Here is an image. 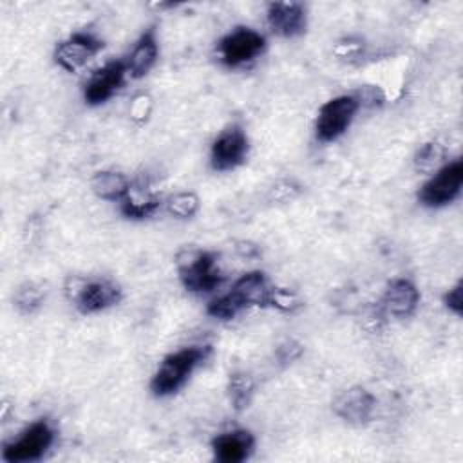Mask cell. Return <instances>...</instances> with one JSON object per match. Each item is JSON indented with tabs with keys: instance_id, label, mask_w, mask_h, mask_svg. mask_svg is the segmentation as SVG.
<instances>
[{
	"instance_id": "1",
	"label": "cell",
	"mask_w": 463,
	"mask_h": 463,
	"mask_svg": "<svg viewBox=\"0 0 463 463\" xmlns=\"http://www.w3.org/2000/svg\"><path fill=\"white\" fill-rule=\"evenodd\" d=\"M210 347L208 345H192L179 349L172 354H168L150 382V391L154 396H170L177 392L184 382L190 378L194 369L204 362L208 356Z\"/></svg>"
},
{
	"instance_id": "2",
	"label": "cell",
	"mask_w": 463,
	"mask_h": 463,
	"mask_svg": "<svg viewBox=\"0 0 463 463\" xmlns=\"http://www.w3.org/2000/svg\"><path fill=\"white\" fill-rule=\"evenodd\" d=\"M177 271L183 286L192 293H208L224 280L215 255L204 250L181 251L177 257Z\"/></svg>"
},
{
	"instance_id": "3",
	"label": "cell",
	"mask_w": 463,
	"mask_h": 463,
	"mask_svg": "<svg viewBox=\"0 0 463 463\" xmlns=\"http://www.w3.org/2000/svg\"><path fill=\"white\" fill-rule=\"evenodd\" d=\"M54 441V430L45 420L31 423L16 439L9 441L2 449V459L7 463L36 461L40 459Z\"/></svg>"
},
{
	"instance_id": "4",
	"label": "cell",
	"mask_w": 463,
	"mask_h": 463,
	"mask_svg": "<svg viewBox=\"0 0 463 463\" xmlns=\"http://www.w3.org/2000/svg\"><path fill=\"white\" fill-rule=\"evenodd\" d=\"M360 107V99L351 94L336 96L326 101L317 116L315 132L317 137L324 143L338 139L351 125L356 110Z\"/></svg>"
},
{
	"instance_id": "5",
	"label": "cell",
	"mask_w": 463,
	"mask_h": 463,
	"mask_svg": "<svg viewBox=\"0 0 463 463\" xmlns=\"http://www.w3.org/2000/svg\"><path fill=\"white\" fill-rule=\"evenodd\" d=\"M463 184V163L456 159L441 168L421 186L418 199L429 208H439L452 203Z\"/></svg>"
},
{
	"instance_id": "6",
	"label": "cell",
	"mask_w": 463,
	"mask_h": 463,
	"mask_svg": "<svg viewBox=\"0 0 463 463\" xmlns=\"http://www.w3.org/2000/svg\"><path fill=\"white\" fill-rule=\"evenodd\" d=\"M266 47L260 33L250 27H237L219 42V56L226 67H239L251 61Z\"/></svg>"
},
{
	"instance_id": "7",
	"label": "cell",
	"mask_w": 463,
	"mask_h": 463,
	"mask_svg": "<svg viewBox=\"0 0 463 463\" xmlns=\"http://www.w3.org/2000/svg\"><path fill=\"white\" fill-rule=\"evenodd\" d=\"M78 280V288L72 291V300L80 313H99L121 300V289L112 280Z\"/></svg>"
},
{
	"instance_id": "8",
	"label": "cell",
	"mask_w": 463,
	"mask_h": 463,
	"mask_svg": "<svg viewBox=\"0 0 463 463\" xmlns=\"http://www.w3.org/2000/svg\"><path fill=\"white\" fill-rule=\"evenodd\" d=\"M248 154V137L237 125L226 128L212 145L210 163L217 172H226L239 166Z\"/></svg>"
},
{
	"instance_id": "9",
	"label": "cell",
	"mask_w": 463,
	"mask_h": 463,
	"mask_svg": "<svg viewBox=\"0 0 463 463\" xmlns=\"http://www.w3.org/2000/svg\"><path fill=\"white\" fill-rule=\"evenodd\" d=\"M103 49V42L90 33H74L54 49V61L67 72H76Z\"/></svg>"
},
{
	"instance_id": "10",
	"label": "cell",
	"mask_w": 463,
	"mask_h": 463,
	"mask_svg": "<svg viewBox=\"0 0 463 463\" xmlns=\"http://www.w3.org/2000/svg\"><path fill=\"white\" fill-rule=\"evenodd\" d=\"M127 63L121 60H112L98 69L83 89V98L89 105L105 103L116 90L121 89L127 76Z\"/></svg>"
},
{
	"instance_id": "11",
	"label": "cell",
	"mask_w": 463,
	"mask_h": 463,
	"mask_svg": "<svg viewBox=\"0 0 463 463\" xmlns=\"http://www.w3.org/2000/svg\"><path fill=\"white\" fill-rule=\"evenodd\" d=\"M374 409L376 400L364 387H349L342 391L333 402L335 414L351 425H364L371 421Z\"/></svg>"
},
{
	"instance_id": "12",
	"label": "cell",
	"mask_w": 463,
	"mask_h": 463,
	"mask_svg": "<svg viewBox=\"0 0 463 463\" xmlns=\"http://www.w3.org/2000/svg\"><path fill=\"white\" fill-rule=\"evenodd\" d=\"M268 24L279 36H298L306 31V9L298 2H273L268 5Z\"/></svg>"
},
{
	"instance_id": "13",
	"label": "cell",
	"mask_w": 463,
	"mask_h": 463,
	"mask_svg": "<svg viewBox=\"0 0 463 463\" xmlns=\"http://www.w3.org/2000/svg\"><path fill=\"white\" fill-rule=\"evenodd\" d=\"M253 447H255V439L251 432L244 429H233V430L222 432L212 441L213 456L221 463H241L251 456Z\"/></svg>"
},
{
	"instance_id": "14",
	"label": "cell",
	"mask_w": 463,
	"mask_h": 463,
	"mask_svg": "<svg viewBox=\"0 0 463 463\" xmlns=\"http://www.w3.org/2000/svg\"><path fill=\"white\" fill-rule=\"evenodd\" d=\"M271 291L273 288L269 286L268 277L262 271H250L235 280L230 293L242 307H266L271 302Z\"/></svg>"
},
{
	"instance_id": "15",
	"label": "cell",
	"mask_w": 463,
	"mask_h": 463,
	"mask_svg": "<svg viewBox=\"0 0 463 463\" xmlns=\"http://www.w3.org/2000/svg\"><path fill=\"white\" fill-rule=\"evenodd\" d=\"M418 304H420V291L411 280L394 279L389 282L383 293V306L392 317L405 318L414 313Z\"/></svg>"
},
{
	"instance_id": "16",
	"label": "cell",
	"mask_w": 463,
	"mask_h": 463,
	"mask_svg": "<svg viewBox=\"0 0 463 463\" xmlns=\"http://www.w3.org/2000/svg\"><path fill=\"white\" fill-rule=\"evenodd\" d=\"M157 40H156V31L148 29L145 31L139 40L136 42L127 63V71L132 78H143L145 74L150 72L157 60Z\"/></svg>"
},
{
	"instance_id": "17",
	"label": "cell",
	"mask_w": 463,
	"mask_h": 463,
	"mask_svg": "<svg viewBox=\"0 0 463 463\" xmlns=\"http://www.w3.org/2000/svg\"><path fill=\"white\" fill-rule=\"evenodd\" d=\"M92 192L105 201H123L130 190L128 179L116 170L96 172L90 179Z\"/></svg>"
},
{
	"instance_id": "18",
	"label": "cell",
	"mask_w": 463,
	"mask_h": 463,
	"mask_svg": "<svg viewBox=\"0 0 463 463\" xmlns=\"http://www.w3.org/2000/svg\"><path fill=\"white\" fill-rule=\"evenodd\" d=\"M161 204V199L152 192L143 190H128L125 199L121 201V213L128 219H145L150 217Z\"/></svg>"
},
{
	"instance_id": "19",
	"label": "cell",
	"mask_w": 463,
	"mask_h": 463,
	"mask_svg": "<svg viewBox=\"0 0 463 463\" xmlns=\"http://www.w3.org/2000/svg\"><path fill=\"white\" fill-rule=\"evenodd\" d=\"M255 383L246 373H233L228 380V398L235 411H242L251 403Z\"/></svg>"
},
{
	"instance_id": "20",
	"label": "cell",
	"mask_w": 463,
	"mask_h": 463,
	"mask_svg": "<svg viewBox=\"0 0 463 463\" xmlns=\"http://www.w3.org/2000/svg\"><path fill=\"white\" fill-rule=\"evenodd\" d=\"M43 297H45V291L42 286H38L34 282H25L14 293V306L20 313L29 315L42 306Z\"/></svg>"
},
{
	"instance_id": "21",
	"label": "cell",
	"mask_w": 463,
	"mask_h": 463,
	"mask_svg": "<svg viewBox=\"0 0 463 463\" xmlns=\"http://www.w3.org/2000/svg\"><path fill=\"white\" fill-rule=\"evenodd\" d=\"M443 157H445V150L439 143H427L418 150L414 157V166L420 172H432L441 165Z\"/></svg>"
},
{
	"instance_id": "22",
	"label": "cell",
	"mask_w": 463,
	"mask_h": 463,
	"mask_svg": "<svg viewBox=\"0 0 463 463\" xmlns=\"http://www.w3.org/2000/svg\"><path fill=\"white\" fill-rule=\"evenodd\" d=\"M166 208L172 215H175L179 219H188V217L195 215V212L199 210V199L192 192H181L168 199Z\"/></svg>"
},
{
	"instance_id": "23",
	"label": "cell",
	"mask_w": 463,
	"mask_h": 463,
	"mask_svg": "<svg viewBox=\"0 0 463 463\" xmlns=\"http://www.w3.org/2000/svg\"><path fill=\"white\" fill-rule=\"evenodd\" d=\"M242 309H244V307L237 302V298H235L232 293H226V295H222V297H219V298H213V300L208 304V307H206L208 315H212L213 318H219V320H232V318H235Z\"/></svg>"
},
{
	"instance_id": "24",
	"label": "cell",
	"mask_w": 463,
	"mask_h": 463,
	"mask_svg": "<svg viewBox=\"0 0 463 463\" xmlns=\"http://www.w3.org/2000/svg\"><path fill=\"white\" fill-rule=\"evenodd\" d=\"M269 306L280 309V311H295L300 306V300L295 293L282 288H273L271 291V302Z\"/></svg>"
},
{
	"instance_id": "25",
	"label": "cell",
	"mask_w": 463,
	"mask_h": 463,
	"mask_svg": "<svg viewBox=\"0 0 463 463\" xmlns=\"http://www.w3.org/2000/svg\"><path fill=\"white\" fill-rule=\"evenodd\" d=\"M443 302L454 315H461V311H463V284H461V280L445 293Z\"/></svg>"
},
{
	"instance_id": "26",
	"label": "cell",
	"mask_w": 463,
	"mask_h": 463,
	"mask_svg": "<svg viewBox=\"0 0 463 463\" xmlns=\"http://www.w3.org/2000/svg\"><path fill=\"white\" fill-rule=\"evenodd\" d=\"M302 354V345L295 340H286L277 347V358L280 364H291Z\"/></svg>"
}]
</instances>
